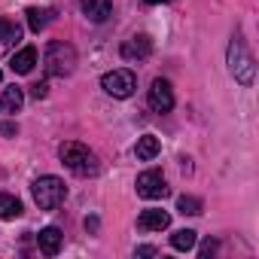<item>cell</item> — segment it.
<instances>
[{
    "mask_svg": "<svg viewBox=\"0 0 259 259\" xmlns=\"http://www.w3.org/2000/svg\"><path fill=\"white\" fill-rule=\"evenodd\" d=\"M58 159L76 174V177H95L98 174V156L85 147V144H79V141H67V144H61L58 147Z\"/></svg>",
    "mask_w": 259,
    "mask_h": 259,
    "instance_id": "obj_1",
    "label": "cell"
},
{
    "mask_svg": "<svg viewBox=\"0 0 259 259\" xmlns=\"http://www.w3.org/2000/svg\"><path fill=\"white\" fill-rule=\"evenodd\" d=\"M43 64L49 76H70L76 67V49L64 40H52L43 52Z\"/></svg>",
    "mask_w": 259,
    "mask_h": 259,
    "instance_id": "obj_2",
    "label": "cell"
},
{
    "mask_svg": "<svg viewBox=\"0 0 259 259\" xmlns=\"http://www.w3.org/2000/svg\"><path fill=\"white\" fill-rule=\"evenodd\" d=\"M31 192H34V201H37L40 210H55V207L67 198V186H64V180H58V177H52V174L37 177L34 186H31Z\"/></svg>",
    "mask_w": 259,
    "mask_h": 259,
    "instance_id": "obj_3",
    "label": "cell"
},
{
    "mask_svg": "<svg viewBox=\"0 0 259 259\" xmlns=\"http://www.w3.org/2000/svg\"><path fill=\"white\" fill-rule=\"evenodd\" d=\"M229 70H232V76L241 85H253L256 64H253V55L247 52V46H244L241 37H232V43H229Z\"/></svg>",
    "mask_w": 259,
    "mask_h": 259,
    "instance_id": "obj_4",
    "label": "cell"
},
{
    "mask_svg": "<svg viewBox=\"0 0 259 259\" xmlns=\"http://www.w3.org/2000/svg\"><path fill=\"white\" fill-rule=\"evenodd\" d=\"M101 89L110 98H132L135 89H138V76H135V70L119 67V70H110V73L101 76Z\"/></svg>",
    "mask_w": 259,
    "mask_h": 259,
    "instance_id": "obj_5",
    "label": "cell"
},
{
    "mask_svg": "<svg viewBox=\"0 0 259 259\" xmlns=\"http://www.w3.org/2000/svg\"><path fill=\"white\" fill-rule=\"evenodd\" d=\"M135 186H138V195L147 198V201H156V198H165L168 195V183H165L162 171H144Z\"/></svg>",
    "mask_w": 259,
    "mask_h": 259,
    "instance_id": "obj_6",
    "label": "cell"
},
{
    "mask_svg": "<svg viewBox=\"0 0 259 259\" xmlns=\"http://www.w3.org/2000/svg\"><path fill=\"white\" fill-rule=\"evenodd\" d=\"M147 101H150V110L153 113H168L174 107V89L168 79H153L150 92H147Z\"/></svg>",
    "mask_w": 259,
    "mask_h": 259,
    "instance_id": "obj_7",
    "label": "cell"
},
{
    "mask_svg": "<svg viewBox=\"0 0 259 259\" xmlns=\"http://www.w3.org/2000/svg\"><path fill=\"white\" fill-rule=\"evenodd\" d=\"M150 55H153V40L147 34H138V37H132V40L122 43V58L125 61H144Z\"/></svg>",
    "mask_w": 259,
    "mask_h": 259,
    "instance_id": "obj_8",
    "label": "cell"
},
{
    "mask_svg": "<svg viewBox=\"0 0 259 259\" xmlns=\"http://www.w3.org/2000/svg\"><path fill=\"white\" fill-rule=\"evenodd\" d=\"M168 226H171V217L165 210H159V207H150V210H144L138 217V229H144V232H162Z\"/></svg>",
    "mask_w": 259,
    "mask_h": 259,
    "instance_id": "obj_9",
    "label": "cell"
},
{
    "mask_svg": "<svg viewBox=\"0 0 259 259\" xmlns=\"http://www.w3.org/2000/svg\"><path fill=\"white\" fill-rule=\"evenodd\" d=\"M61 241H64V235H61V229H55V226H46V229L37 235V247H40V253H46V256H55V253L61 250Z\"/></svg>",
    "mask_w": 259,
    "mask_h": 259,
    "instance_id": "obj_10",
    "label": "cell"
},
{
    "mask_svg": "<svg viewBox=\"0 0 259 259\" xmlns=\"http://www.w3.org/2000/svg\"><path fill=\"white\" fill-rule=\"evenodd\" d=\"M82 7V16L89 22H107L110 10H113V0H79Z\"/></svg>",
    "mask_w": 259,
    "mask_h": 259,
    "instance_id": "obj_11",
    "label": "cell"
},
{
    "mask_svg": "<svg viewBox=\"0 0 259 259\" xmlns=\"http://www.w3.org/2000/svg\"><path fill=\"white\" fill-rule=\"evenodd\" d=\"M22 104H25V89H19V85L4 89V95H0V113H19Z\"/></svg>",
    "mask_w": 259,
    "mask_h": 259,
    "instance_id": "obj_12",
    "label": "cell"
},
{
    "mask_svg": "<svg viewBox=\"0 0 259 259\" xmlns=\"http://www.w3.org/2000/svg\"><path fill=\"white\" fill-rule=\"evenodd\" d=\"M34 64H37V49H34V46H25V49H22V52H16V55H13V61H10L13 73H31V70H34Z\"/></svg>",
    "mask_w": 259,
    "mask_h": 259,
    "instance_id": "obj_13",
    "label": "cell"
},
{
    "mask_svg": "<svg viewBox=\"0 0 259 259\" xmlns=\"http://www.w3.org/2000/svg\"><path fill=\"white\" fill-rule=\"evenodd\" d=\"M159 150H162V144H159V138H156V135H144V138H138L135 153H138V159H141V162H153V159L159 156Z\"/></svg>",
    "mask_w": 259,
    "mask_h": 259,
    "instance_id": "obj_14",
    "label": "cell"
},
{
    "mask_svg": "<svg viewBox=\"0 0 259 259\" xmlns=\"http://www.w3.org/2000/svg\"><path fill=\"white\" fill-rule=\"evenodd\" d=\"M22 217V201L10 192H0V220H16Z\"/></svg>",
    "mask_w": 259,
    "mask_h": 259,
    "instance_id": "obj_15",
    "label": "cell"
},
{
    "mask_svg": "<svg viewBox=\"0 0 259 259\" xmlns=\"http://www.w3.org/2000/svg\"><path fill=\"white\" fill-rule=\"evenodd\" d=\"M52 16H55L52 10H40V7H31V10H28V28H31L34 34H40V31H43V28L52 22Z\"/></svg>",
    "mask_w": 259,
    "mask_h": 259,
    "instance_id": "obj_16",
    "label": "cell"
},
{
    "mask_svg": "<svg viewBox=\"0 0 259 259\" xmlns=\"http://www.w3.org/2000/svg\"><path fill=\"white\" fill-rule=\"evenodd\" d=\"M195 241H198V235H195L192 229H177V232L171 235V247H174V250H180V253L192 250V247H195Z\"/></svg>",
    "mask_w": 259,
    "mask_h": 259,
    "instance_id": "obj_17",
    "label": "cell"
},
{
    "mask_svg": "<svg viewBox=\"0 0 259 259\" xmlns=\"http://www.w3.org/2000/svg\"><path fill=\"white\" fill-rule=\"evenodd\" d=\"M19 37H22V28H19L16 22L0 19V46H4V43H13V40H19Z\"/></svg>",
    "mask_w": 259,
    "mask_h": 259,
    "instance_id": "obj_18",
    "label": "cell"
},
{
    "mask_svg": "<svg viewBox=\"0 0 259 259\" xmlns=\"http://www.w3.org/2000/svg\"><path fill=\"white\" fill-rule=\"evenodd\" d=\"M177 210H180L183 217H186V213H189V217H198V213H201V201H198L195 195H180V198H177Z\"/></svg>",
    "mask_w": 259,
    "mask_h": 259,
    "instance_id": "obj_19",
    "label": "cell"
},
{
    "mask_svg": "<svg viewBox=\"0 0 259 259\" xmlns=\"http://www.w3.org/2000/svg\"><path fill=\"white\" fill-rule=\"evenodd\" d=\"M198 253H201V259H207V256H213V253H217V241H213V238H207V241L201 244V250H198Z\"/></svg>",
    "mask_w": 259,
    "mask_h": 259,
    "instance_id": "obj_20",
    "label": "cell"
},
{
    "mask_svg": "<svg viewBox=\"0 0 259 259\" xmlns=\"http://www.w3.org/2000/svg\"><path fill=\"white\" fill-rule=\"evenodd\" d=\"M46 92H49V85H46V82H34V85H31V98H37V101H40V98H46Z\"/></svg>",
    "mask_w": 259,
    "mask_h": 259,
    "instance_id": "obj_21",
    "label": "cell"
},
{
    "mask_svg": "<svg viewBox=\"0 0 259 259\" xmlns=\"http://www.w3.org/2000/svg\"><path fill=\"white\" fill-rule=\"evenodd\" d=\"M135 253H138V256H156V247H150V244H144V247H138Z\"/></svg>",
    "mask_w": 259,
    "mask_h": 259,
    "instance_id": "obj_22",
    "label": "cell"
},
{
    "mask_svg": "<svg viewBox=\"0 0 259 259\" xmlns=\"http://www.w3.org/2000/svg\"><path fill=\"white\" fill-rule=\"evenodd\" d=\"M0 135H16V125L13 122H4V125H0Z\"/></svg>",
    "mask_w": 259,
    "mask_h": 259,
    "instance_id": "obj_23",
    "label": "cell"
},
{
    "mask_svg": "<svg viewBox=\"0 0 259 259\" xmlns=\"http://www.w3.org/2000/svg\"><path fill=\"white\" fill-rule=\"evenodd\" d=\"M147 4H150V7H156V4H168V0H147Z\"/></svg>",
    "mask_w": 259,
    "mask_h": 259,
    "instance_id": "obj_24",
    "label": "cell"
},
{
    "mask_svg": "<svg viewBox=\"0 0 259 259\" xmlns=\"http://www.w3.org/2000/svg\"><path fill=\"white\" fill-rule=\"evenodd\" d=\"M0 79H4V73H0Z\"/></svg>",
    "mask_w": 259,
    "mask_h": 259,
    "instance_id": "obj_25",
    "label": "cell"
}]
</instances>
